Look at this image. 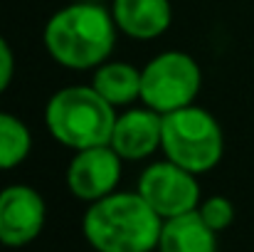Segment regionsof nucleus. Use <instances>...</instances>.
<instances>
[{"instance_id": "423d86ee", "label": "nucleus", "mask_w": 254, "mask_h": 252, "mask_svg": "<svg viewBox=\"0 0 254 252\" xmlns=\"http://www.w3.org/2000/svg\"><path fill=\"white\" fill-rule=\"evenodd\" d=\"M136 193L151 205V210L161 220L195 213L202 203V190H200L197 175L180 168L168 159L153 161L141 170Z\"/></svg>"}, {"instance_id": "20e7f679", "label": "nucleus", "mask_w": 254, "mask_h": 252, "mask_svg": "<svg viewBox=\"0 0 254 252\" xmlns=\"http://www.w3.org/2000/svg\"><path fill=\"white\" fill-rule=\"evenodd\" d=\"M163 156L180 168L202 175L225 156V134L220 121L202 106L192 104L163 116Z\"/></svg>"}, {"instance_id": "1a4fd4ad", "label": "nucleus", "mask_w": 254, "mask_h": 252, "mask_svg": "<svg viewBox=\"0 0 254 252\" xmlns=\"http://www.w3.org/2000/svg\"><path fill=\"white\" fill-rule=\"evenodd\" d=\"M163 116L148 106H128L116 114L109 146L124 161H143L161 151Z\"/></svg>"}, {"instance_id": "9d476101", "label": "nucleus", "mask_w": 254, "mask_h": 252, "mask_svg": "<svg viewBox=\"0 0 254 252\" xmlns=\"http://www.w3.org/2000/svg\"><path fill=\"white\" fill-rule=\"evenodd\" d=\"M109 10L119 32L136 42L166 35L173 22L170 0H111Z\"/></svg>"}, {"instance_id": "ddd939ff", "label": "nucleus", "mask_w": 254, "mask_h": 252, "mask_svg": "<svg viewBox=\"0 0 254 252\" xmlns=\"http://www.w3.org/2000/svg\"><path fill=\"white\" fill-rule=\"evenodd\" d=\"M30 151H32L30 126L20 116L0 111V170H12L22 166Z\"/></svg>"}, {"instance_id": "9b49d317", "label": "nucleus", "mask_w": 254, "mask_h": 252, "mask_svg": "<svg viewBox=\"0 0 254 252\" xmlns=\"http://www.w3.org/2000/svg\"><path fill=\"white\" fill-rule=\"evenodd\" d=\"M91 86L116 111L128 109L136 101H141V70L128 62L106 60L104 65H99L94 70Z\"/></svg>"}, {"instance_id": "f03ea898", "label": "nucleus", "mask_w": 254, "mask_h": 252, "mask_svg": "<svg viewBox=\"0 0 254 252\" xmlns=\"http://www.w3.org/2000/svg\"><path fill=\"white\" fill-rule=\"evenodd\" d=\"M163 220L136 190H116L91 205L82 233L94 252H156Z\"/></svg>"}, {"instance_id": "f257e3e1", "label": "nucleus", "mask_w": 254, "mask_h": 252, "mask_svg": "<svg viewBox=\"0 0 254 252\" xmlns=\"http://www.w3.org/2000/svg\"><path fill=\"white\" fill-rule=\"evenodd\" d=\"M119 27L111 17V10L77 0L64 7H60L42 30V42L47 55L55 65L72 70V72H86L104 65L114 47H116Z\"/></svg>"}, {"instance_id": "2eb2a0df", "label": "nucleus", "mask_w": 254, "mask_h": 252, "mask_svg": "<svg viewBox=\"0 0 254 252\" xmlns=\"http://www.w3.org/2000/svg\"><path fill=\"white\" fill-rule=\"evenodd\" d=\"M12 77H15V55L10 42L0 35V94L12 84Z\"/></svg>"}, {"instance_id": "6e6552de", "label": "nucleus", "mask_w": 254, "mask_h": 252, "mask_svg": "<svg viewBox=\"0 0 254 252\" xmlns=\"http://www.w3.org/2000/svg\"><path fill=\"white\" fill-rule=\"evenodd\" d=\"M124 170V159L109 146H91L84 151H74L67 166V188L69 193L86 205L116 193Z\"/></svg>"}, {"instance_id": "0eeeda50", "label": "nucleus", "mask_w": 254, "mask_h": 252, "mask_svg": "<svg viewBox=\"0 0 254 252\" xmlns=\"http://www.w3.org/2000/svg\"><path fill=\"white\" fill-rule=\"evenodd\" d=\"M47 223V203L42 193L25 183H12L0 190V245L25 248L40 238Z\"/></svg>"}, {"instance_id": "7ed1b4c3", "label": "nucleus", "mask_w": 254, "mask_h": 252, "mask_svg": "<svg viewBox=\"0 0 254 252\" xmlns=\"http://www.w3.org/2000/svg\"><path fill=\"white\" fill-rule=\"evenodd\" d=\"M116 114L119 111L101 99L91 84H72L57 89L47 99L45 126L60 146L84 151L109 144Z\"/></svg>"}, {"instance_id": "4468645a", "label": "nucleus", "mask_w": 254, "mask_h": 252, "mask_svg": "<svg viewBox=\"0 0 254 252\" xmlns=\"http://www.w3.org/2000/svg\"><path fill=\"white\" fill-rule=\"evenodd\" d=\"M197 213H200V218L205 220V225L212 228L217 235L225 233V230L235 223V205H232V200L225 198V195H210V198H205V200L200 203Z\"/></svg>"}, {"instance_id": "39448f33", "label": "nucleus", "mask_w": 254, "mask_h": 252, "mask_svg": "<svg viewBox=\"0 0 254 252\" xmlns=\"http://www.w3.org/2000/svg\"><path fill=\"white\" fill-rule=\"evenodd\" d=\"M202 89L197 60L180 50H166L141 70V104L161 116L192 106Z\"/></svg>"}, {"instance_id": "f8f14e48", "label": "nucleus", "mask_w": 254, "mask_h": 252, "mask_svg": "<svg viewBox=\"0 0 254 252\" xmlns=\"http://www.w3.org/2000/svg\"><path fill=\"white\" fill-rule=\"evenodd\" d=\"M156 252H217V233L205 225L200 213H185L163 220Z\"/></svg>"}]
</instances>
